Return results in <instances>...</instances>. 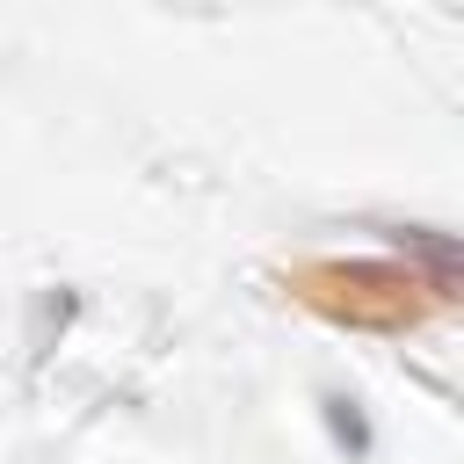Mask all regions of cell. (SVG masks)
Wrapping results in <instances>:
<instances>
[{
    "instance_id": "1",
    "label": "cell",
    "mask_w": 464,
    "mask_h": 464,
    "mask_svg": "<svg viewBox=\"0 0 464 464\" xmlns=\"http://www.w3.org/2000/svg\"><path fill=\"white\" fill-rule=\"evenodd\" d=\"M283 297L355 334H413L457 297V246L442 232H413L406 254H312L283 268Z\"/></svg>"
}]
</instances>
